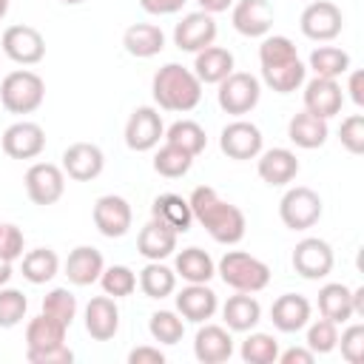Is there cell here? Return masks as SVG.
<instances>
[{
	"label": "cell",
	"mask_w": 364,
	"mask_h": 364,
	"mask_svg": "<svg viewBox=\"0 0 364 364\" xmlns=\"http://www.w3.org/2000/svg\"><path fill=\"white\" fill-rule=\"evenodd\" d=\"M193 219L210 233L213 242L219 245H236L245 239V228L247 219L242 213V208H236L233 202H225L210 185H199L191 191L188 196Z\"/></svg>",
	"instance_id": "1"
},
{
	"label": "cell",
	"mask_w": 364,
	"mask_h": 364,
	"mask_svg": "<svg viewBox=\"0 0 364 364\" xmlns=\"http://www.w3.org/2000/svg\"><path fill=\"white\" fill-rule=\"evenodd\" d=\"M151 94L162 111L188 114L202 100V82L191 68L179 63H165L151 80Z\"/></svg>",
	"instance_id": "2"
},
{
	"label": "cell",
	"mask_w": 364,
	"mask_h": 364,
	"mask_svg": "<svg viewBox=\"0 0 364 364\" xmlns=\"http://www.w3.org/2000/svg\"><path fill=\"white\" fill-rule=\"evenodd\" d=\"M216 273L222 276V282L228 287H233L239 293H259L270 284V267L245 250H228L219 259Z\"/></svg>",
	"instance_id": "3"
},
{
	"label": "cell",
	"mask_w": 364,
	"mask_h": 364,
	"mask_svg": "<svg viewBox=\"0 0 364 364\" xmlns=\"http://www.w3.org/2000/svg\"><path fill=\"white\" fill-rule=\"evenodd\" d=\"M46 100V82L37 71L20 68L3 77L0 82V102L9 114H34Z\"/></svg>",
	"instance_id": "4"
},
{
	"label": "cell",
	"mask_w": 364,
	"mask_h": 364,
	"mask_svg": "<svg viewBox=\"0 0 364 364\" xmlns=\"http://www.w3.org/2000/svg\"><path fill=\"white\" fill-rule=\"evenodd\" d=\"M259 97H262V82L247 71H230L219 82V91H216L219 108L225 114H233V117L253 111L259 105Z\"/></svg>",
	"instance_id": "5"
},
{
	"label": "cell",
	"mask_w": 364,
	"mask_h": 364,
	"mask_svg": "<svg viewBox=\"0 0 364 364\" xmlns=\"http://www.w3.org/2000/svg\"><path fill=\"white\" fill-rule=\"evenodd\" d=\"M279 216H282L284 228L307 230L321 219V196L307 185L287 188L282 202H279Z\"/></svg>",
	"instance_id": "6"
},
{
	"label": "cell",
	"mask_w": 364,
	"mask_h": 364,
	"mask_svg": "<svg viewBox=\"0 0 364 364\" xmlns=\"http://www.w3.org/2000/svg\"><path fill=\"white\" fill-rule=\"evenodd\" d=\"M299 28L307 40H316V43H330L341 34L344 28V14L336 3L330 0H316L310 3L301 17H299Z\"/></svg>",
	"instance_id": "7"
},
{
	"label": "cell",
	"mask_w": 364,
	"mask_h": 364,
	"mask_svg": "<svg viewBox=\"0 0 364 364\" xmlns=\"http://www.w3.org/2000/svg\"><path fill=\"white\" fill-rule=\"evenodd\" d=\"M3 54L17 65H37L46 57V40L34 26H9L0 37Z\"/></svg>",
	"instance_id": "8"
},
{
	"label": "cell",
	"mask_w": 364,
	"mask_h": 364,
	"mask_svg": "<svg viewBox=\"0 0 364 364\" xmlns=\"http://www.w3.org/2000/svg\"><path fill=\"white\" fill-rule=\"evenodd\" d=\"M262 145H264V136L259 131V125L247 122V119H233L222 128L219 134V148L228 159H236V162H245V159H256L262 154Z\"/></svg>",
	"instance_id": "9"
},
{
	"label": "cell",
	"mask_w": 364,
	"mask_h": 364,
	"mask_svg": "<svg viewBox=\"0 0 364 364\" xmlns=\"http://www.w3.org/2000/svg\"><path fill=\"white\" fill-rule=\"evenodd\" d=\"M26 193H28V199L34 202V205H40V208H48V205H54L60 196H63V191H65V173H63V168L60 165H54V162H34L28 171H26Z\"/></svg>",
	"instance_id": "10"
},
{
	"label": "cell",
	"mask_w": 364,
	"mask_h": 364,
	"mask_svg": "<svg viewBox=\"0 0 364 364\" xmlns=\"http://www.w3.org/2000/svg\"><path fill=\"white\" fill-rule=\"evenodd\" d=\"M162 136H165V125H162V117L156 108L139 105L131 111V117L125 122V145L131 151H136V154L151 151L159 145Z\"/></svg>",
	"instance_id": "11"
},
{
	"label": "cell",
	"mask_w": 364,
	"mask_h": 364,
	"mask_svg": "<svg viewBox=\"0 0 364 364\" xmlns=\"http://www.w3.org/2000/svg\"><path fill=\"white\" fill-rule=\"evenodd\" d=\"M94 228L105 236V239H122L128 230H131V222H134V213H131V205L128 199L117 196V193H105L94 202Z\"/></svg>",
	"instance_id": "12"
},
{
	"label": "cell",
	"mask_w": 364,
	"mask_h": 364,
	"mask_svg": "<svg viewBox=\"0 0 364 364\" xmlns=\"http://www.w3.org/2000/svg\"><path fill=\"white\" fill-rule=\"evenodd\" d=\"M213 40H216V20H213V14H208V11H202V9L185 14V17L173 26V46H176L179 51L196 54V51L213 46Z\"/></svg>",
	"instance_id": "13"
},
{
	"label": "cell",
	"mask_w": 364,
	"mask_h": 364,
	"mask_svg": "<svg viewBox=\"0 0 364 364\" xmlns=\"http://www.w3.org/2000/svg\"><path fill=\"white\" fill-rule=\"evenodd\" d=\"M333 247L324 242V239H316V236H307L301 239L296 247H293V270L301 276V279H324L330 270H333Z\"/></svg>",
	"instance_id": "14"
},
{
	"label": "cell",
	"mask_w": 364,
	"mask_h": 364,
	"mask_svg": "<svg viewBox=\"0 0 364 364\" xmlns=\"http://www.w3.org/2000/svg\"><path fill=\"white\" fill-rule=\"evenodd\" d=\"M0 142H3L6 156H11V159H34L46 148V131H43L40 122L20 119V122H14V125H9L3 131Z\"/></svg>",
	"instance_id": "15"
},
{
	"label": "cell",
	"mask_w": 364,
	"mask_h": 364,
	"mask_svg": "<svg viewBox=\"0 0 364 364\" xmlns=\"http://www.w3.org/2000/svg\"><path fill=\"white\" fill-rule=\"evenodd\" d=\"M105 154L94 142H71L63 151V173L74 182H91L102 173Z\"/></svg>",
	"instance_id": "16"
},
{
	"label": "cell",
	"mask_w": 364,
	"mask_h": 364,
	"mask_svg": "<svg viewBox=\"0 0 364 364\" xmlns=\"http://www.w3.org/2000/svg\"><path fill=\"white\" fill-rule=\"evenodd\" d=\"M193 355L202 364H222L233 355V336L222 324H205L193 336Z\"/></svg>",
	"instance_id": "17"
},
{
	"label": "cell",
	"mask_w": 364,
	"mask_h": 364,
	"mask_svg": "<svg viewBox=\"0 0 364 364\" xmlns=\"http://www.w3.org/2000/svg\"><path fill=\"white\" fill-rule=\"evenodd\" d=\"M230 20L242 37H267L273 28V6L267 0H236Z\"/></svg>",
	"instance_id": "18"
},
{
	"label": "cell",
	"mask_w": 364,
	"mask_h": 364,
	"mask_svg": "<svg viewBox=\"0 0 364 364\" xmlns=\"http://www.w3.org/2000/svg\"><path fill=\"white\" fill-rule=\"evenodd\" d=\"M344 105V91L338 85V80H327V77H313L304 85V111L330 119L341 111Z\"/></svg>",
	"instance_id": "19"
},
{
	"label": "cell",
	"mask_w": 364,
	"mask_h": 364,
	"mask_svg": "<svg viewBox=\"0 0 364 364\" xmlns=\"http://www.w3.org/2000/svg\"><path fill=\"white\" fill-rule=\"evenodd\" d=\"M119 330V307L111 296H94L85 304V333L94 341H111Z\"/></svg>",
	"instance_id": "20"
},
{
	"label": "cell",
	"mask_w": 364,
	"mask_h": 364,
	"mask_svg": "<svg viewBox=\"0 0 364 364\" xmlns=\"http://www.w3.org/2000/svg\"><path fill=\"white\" fill-rule=\"evenodd\" d=\"M219 307V299L216 293L205 284H188L176 293V313L185 318V321H193V324H202L208 318H213Z\"/></svg>",
	"instance_id": "21"
},
{
	"label": "cell",
	"mask_w": 364,
	"mask_h": 364,
	"mask_svg": "<svg viewBox=\"0 0 364 364\" xmlns=\"http://www.w3.org/2000/svg\"><path fill=\"white\" fill-rule=\"evenodd\" d=\"M256 171H259L262 182H267L270 188H282V185H287V182L296 179V173H299V159H296V154L287 151V148H270V151H262V154H259Z\"/></svg>",
	"instance_id": "22"
},
{
	"label": "cell",
	"mask_w": 364,
	"mask_h": 364,
	"mask_svg": "<svg viewBox=\"0 0 364 364\" xmlns=\"http://www.w3.org/2000/svg\"><path fill=\"white\" fill-rule=\"evenodd\" d=\"M310 301L299 293H284L270 304V321L282 333H299L310 321Z\"/></svg>",
	"instance_id": "23"
},
{
	"label": "cell",
	"mask_w": 364,
	"mask_h": 364,
	"mask_svg": "<svg viewBox=\"0 0 364 364\" xmlns=\"http://www.w3.org/2000/svg\"><path fill=\"white\" fill-rule=\"evenodd\" d=\"M176 230H171L168 225H162L159 219L151 216L148 225H142L139 236H136V250L148 259V262H162L176 250Z\"/></svg>",
	"instance_id": "24"
},
{
	"label": "cell",
	"mask_w": 364,
	"mask_h": 364,
	"mask_svg": "<svg viewBox=\"0 0 364 364\" xmlns=\"http://www.w3.org/2000/svg\"><path fill=\"white\" fill-rule=\"evenodd\" d=\"M105 262H102V253L91 245H80L68 253L65 259V276L71 284L77 287H88L94 282H100V273H102Z\"/></svg>",
	"instance_id": "25"
},
{
	"label": "cell",
	"mask_w": 364,
	"mask_h": 364,
	"mask_svg": "<svg viewBox=\"0 0 364 364\" xmlns=\"http://www.w3.org/2000/svg\"><path fill=\"white\" fill-rule=\"evenodd\" d=\"M202 85H219L230 71H233V54L222 46H208L202 51H196L193 68H191Z\"/></svg>",
	"instance_id": "26"
},
{
	"label": "cell",
	"mask_w": 364,
	"mask_h": 364,
	"mask_svg": "<svg viewBox=\"0 0 364 364\" xmlns=\"http://www.w3.org/2000/svg\"><path fill=\"white\" fill-rule=\"evenodd\" d=\"M151 216L159 219L162 225H168L171 230L176 233H188L191 225H193V210H191V202L179 193H159L151 205Z\"/></svg>",
	"instance_id": "27"
},
{
	"label": "cell",
	"mask_w": 364,
	"mask_h": 364,
	"mask_svg": "<svg viewBox=\"0 0 364 364\" xmlns=\"http://www.w3.org/2000/svg\"><path fill=\"white\" fill-rule=\"evenodd\" d=\"M222 318H225V327L233 330V333H250L259 318H262V304L250 296V293H239L230 296L225 304H222Z\"/></svg>",
	"instance_id": "28"
},
{
	"label": "cell",
	"mask_w": 364,
	"mask_h": 364,
	"mask_svg": "<svg viewBox=\"0 0 364 364\" xmlns=\"http://www.w3.org/2000/svg\"><path fill=\"white\" fill-rule=\"evenodd\" d=\"M327 134H330L327 119H321V117H316V114H310V111H299V114H293L290 122H287V136H290V142L299 145V148H307V151L321 148V145L327 142Z\"/></svg>",
	"instance_id": "29"
},
{
	"label": "cell",
	"mask_w": 364,
	"mask_h": 364,
	"mask_svg": "<svg viewBox=\"0 0 364 364\" xmlns=\"http://www.w3.org/2000/svg\"><path fill=\"white\" fill-rule=\"evenodd\" d=\"M122 46L131 57H139V60H148V57H156L162 48H165V34L159 26L154 23H134L125 28L122 34Z\"/></svg>",
	"instance_id": "30"
},
{
	"label": "cell",
	"mask_w": 364,
	"mask_h": 364,
	"mask_svg": "<svg viewBox=\"0 0 364 364\" xmlns=\"http://www.w3.org/2000/svg\"><path fill=\"white\" fill-rule=\"evenodd\" d=\"M173 273L182 276L188 284H205V282L213 279L216 264H213V259H210L208 250H202V247H185V250L176 253Z\"/></svg>",
	"instance_id": "31"
},
{
	"label": "cell",
	"mask_w": 364,
	"mask_h": 364,
	"mask_svg": "<svg viewBox=\"0 0 364 364\" xmlns=\"http://www.w3.org/2000/svg\"><path fill=\"white\" fill-rule=\"evenodd\" d=\"M318 313L336 324H344L353 318V301H350V287L341 282H330L318 290Z\"/></svg>",
	"instance_id": "32"
},
{
	"label": "cell",
	"mask_w": 364,
	"mask_h": 364,
	"mask_svg": "<svg viewBox=\"0 0 364 364\" xmlns=\"http://www.w3.org/2000/svg\"><path fill=\"white\" fill-rule=\"evenodd\" d=\"M65 330H68L65 324L40 313L26 324V350H46V347L65 344Z\"/></svg>",
	"instance_id": "33"
},
{
	"label": "cell",
	"mask_w": 364,
	"mask_h": 364,
	"mask_svg": "<svg viewBox=\"0 0 364 364\" xmlns=\"http://www.w3.org/2000/svg\"><path fill=\"white\" fill-rule=\"evenodd\" d=\"M304 63L296 57V60H287V63H279V65H267L262 68V80L267 88H273L276 94H290L296 91L299 85H304Z\"/></svg>",
	"instance_id": "34"
},
{
	"label": "cell",
	"mask_w": 364,
	"mask_h": 364,
	"mask_svg": "<svg viewBox=\"0 0 364 364\" xmlns=\"http://www.w3.org/2000/svg\"><path fill=\"white\" fill-rule=\"evenodd\" d=\"M20 270H23V279H26V282H31V284H46V282H51V279L57 276L60 259H57V253H54L51 247H34V250H28V253L23 256Z\"/></svg>",
	"instance_id": "35"
},
{
	"label": "cell",
	"mask_w": 364,
	"mask_h": 364,
	"mask_svg": "<svg viewBox=\"0 0 364 364\" xmlns=\"http://www.w3.org/2000/svg\"><path fill=\"white\" fill-rule=\"evenodd\" d=\"M139 290L148 299H168L176 290V273L162 262H148L139 270Z\"/></svg>",
	"instance_id": "36"
},
{
	"label": "cell",
	"mask_w": 364,
	"mask_h": 364,
	"mask_svg": "<svg viewBox=\"0 0 364 364\" xmlns=\"http://www.w3.org/2000/svg\"><path fill=\"white\" fill-rule=\"evenodd\" d=\"M310 68L316 77H327V80H338L341 74L350 71V54L338 46H318L310 54Z\"/></svg>",
	"instance_id": "37"
},
{
	"label": "cell",
	"mask_w": 364,
	"mask_h": 364,
	"mask_svg": "<svg viewBox=\"0 0 364 364\" xmlns=\"http://www.w3.org/2000/svg\"><path fill=\"white\" fill-rule=\"evenodd\" d=\"M165 142L171 145H179L182 151H188L191 156H199L208 145V136H205V128L193 119H176L171 128H165Z\"/></svg>",
	"instance_id": "38"
},
{
	"label": "cell",
	"mask_w": 364,
	"mask_h": 364,
	"mask_svg": "<svg viewBox=\"0 0 364 364\" xmlns=\"http://www.w3.org/2000/svg\"><path fill=\"white\" fill-rule=\"evenodd\" d=\"M191 165H193V156H191L188 151H182L179 145H171V142H165V145L154 154V171H156L159 176H165V179H179V176H185V173L191 171Z\"/></svg>",
	"instance_id": "39"
},
{
	"label": "cell",
	"mask_w": 364,
	"mask_h": 364,
	"mask_svg": "<svg viewBox=\"0 0 364 364\" xmlns=\"http://www.w3.org/2000/svg\"><path fill=\"white\" fill-rule=\"evenodd\" d=\"M148 330H151V338L159 344H179L185 336V318H179V313L173 310H156L151 313Z\"/></svg>",
	"instance_id": "40"
},
{
	"label": "cell",
	"mask_w": 364,
	"mask_h": 364,
	"mask_svg": "<svg viewBox=\"0 0 364 364\" xmlns=\"http://www.w3.org/2000/svg\"><path fill=\"white\" fill-rule=\"evenodd\" d=\"M245 364H273L279 358V341L270 333H250L239 350Z\"/></svg>",
	"instance_id": "41"
},
{
	"label": "cell",
	"mask_w": 364,
	"mask_h": 364,
	"mask_svg": "<svg viewBox=\"0 0 364 364\" xmlns=\"http://www.w3.org/2000/svg\"><path fill=\"white\" fill-rule=\"evenodd\" d=\"M100 284H102V293L105 296L125 299V296H131L136 290V273L128 264H111V267H102Z\"/></svg>",
	"instance_id": "42"
},
{
	"label": "cell",
	"mask_w": 364,
	"mask_h": 364,
	"mask_svg": "<svg viewBox=\"0 0 364 364\" xmlns=\"http://www.w3.org/2000/svg\"><path fill=\"white\" fill-rule=\"evenodd\" d=\"M43 313L57 318L60 324L71 327V321L77 318V296L68 287H54L43 296Z\"/></svg>",
	"instance_id": "43"
},
{
	"label": "cell",
	"mask_w": 364,
	"mask_h": 364,
	"mask_svg": "<svg viewBox=\"0 0 364 364\" xmlns=\"http://www.w3.org/2000/svg\"><path fill=\"white\" fill-rule=\"evenodd\" d=\"M307 324H310V321H307ZM336 344H338V324H336V321H330V318L321 316V318H316V321L307 327V341H304V347L313 350L316 355L333 353Z\"/></svg>",
	"instance_id": "44"
},
{
	"label": "cell",
	"mask_w": 364,
	"mask_h": 364,
	"mask_svg": "<svg viewBox=\"0 0 364 364\" xmlns=\"http://www.w3.org/2000/svg\"><path fill=\"white\" fill-rule=\"evenodd\" d=\"M28 310V299L23 296V290L17 287H0V327H17L26 318Z\"/></svg>",
	"instance_id": "45"
},
{
	"label": "cell",
	"mask_w": 364,
	"mask_h": 364,
	"mask_svg": "<svg viewBox=\"0 0 364 364\" xmlns=\"http://www.w3.org/2000/svg\"><path fill=\"white\" fill-rule=\"evenodd\" d=\"M296 46L290 37L284 34H273V37H264L262 46H259V63L262 68L267 65H279V63H287V60H296Z\"/></svg>",
	"instance_id": "46"
},
{
	"label": "cell",
	"mask_w": 364,
	"mask_h": 364,
	"mask_svg": "<svg viewBox=\"0 0 364 364\" xmlns=\"http://www.w3.org/2000/svg\"><path fill=\"white\" fill-rule=\"evenodd\" d=\"M338 139L341 145L350 151V154H364V117L361 114H350L341 119V128H338Z\"/></svg>",
	"instance_id": "47"
},
{
	"label": "cell",
	"mask_w": 364,
	"mask_h": 364,
	"mask_svg": "<svg viewBox=\"0 0 364 364\" xmlns=\"http://www.w3.org/2000/svg\"><path fill=\"white\" fill-rule=\"evenodd\" d=\"M341 347V358L350 361V364H358L364 358V324H350L341 336H338V344Z\"/></svg>",
	"instance_id": "48"
},
{
	"label": "cell",
	"mask_w": 364,
	"mask_h": 364,
	"mask_svg": "<svg viewBox=\"0 0 364 364\" xmlns=\"http://www.w3.org/2000/svg\"><path fill=\"white\" fill-rule=\"evenodd\" d=\"M23 247H26V239H23V230L11 222H0V259H20L23 256Z\"/></svg>",
	"instance_id": "49"
},
{
	"label": "cell",
	"mask_w": 364,
	"mask_h": 364,
	"mask_svg": "<svg viewBox=\"0 0 364 364\" xmlns=\"http://www.w3.org/2000/svg\"><path fill=\"white\" fill-rule=\"evenodd\" d=\"M26 358L31 364H71L74 353L68 344H57V347H46V350H26Z\"/></svg>",
	"instance_id": "50"
},
{
	"label": "cell",
	"mask_w": 364,
	"mask_h": 364,
	"mask_svg": "<svg viewBox=\"0 0 364 364\" xmlns=\"http://www.w3.org/2000/svg\"><path fill=\"white\" fill-rule=\"evenodd\" d=\"M128 364H165V353L159 347L142 344V347H134L128 353Z\"/></svg>",
	"instance_id": "51"
},
{
	"label": "cell",
	"mask_w": 364,
	"mask_h": 364,
	"mask_svg": "<svg viewBox=\"0 0 364 364\" xmlns=\"http://www.w3.org/2000/svg\"><path fill=\"white\" fill-rule=\"evenodd\" d=\"M185 3H188V0H139V6H142L148 14H156V17H162V14H176Z\"/></svg>",
	"instance_id": "52"
},
{
	"label": "cell",
	"mask_w": 364,
	"mask_h": 364,
	"mask_svg": "<svg viewBox=\"0 0 364 364\" xmlns=\"http://www.w3.org/2000/svg\"><path fill=\"white\" fill-rule=\"evenodd\" d=\"M276 361H282V364H313L316 361V353L307 350V347H290V350L279 353Z\"/></svg>",
	"instance_id": "53"
},
{
	"label": "cell",
	"mask_w": 364,
	"mask_h": 364,
	"mask_svg": "<svg viewBox=\"0 0 364 364\" xmlns=\"http://www.w3.org/2000/svg\"><path fill=\"white\" fill-rule=\"evenodd\" d=\"M347 91H350V97H353V102L361 108L364 105V74L361 71H353L350 74V82H347Z\"/></svg>",
	"instance_id": "54"
},
{
	"label": "cell",
	"mask_w": 364,
	"mask_h": 364,
	"mask_svg": "<svg viewBox=\"0 0 364 364\" xmlns=\"http://www.w3.org/2000/svg\"><path fill=\"white\" fill-rule=\"evenodd\" d=\"M199 6H202V11H208V14H219V11H228L236 0H196Z\"/></svg>",
	"instance_id": "55"
},
{
	"label": "cell",
	"mask_w": 364,
	"mask_h": 364,
	"mask_svg": "<svg viewBox=\"0 0 364 364\" xmlns=\"http://www.w3.org/2000/svg\"><path fill=\"white\" fill-rule=\"evenodd\" d=\"M350 301H353V316H364V287L350 290Z\"/></svg>",
	"instance_id": "56"
},
{
	"label": "cell",
	"mask_w": 364,
	"mask_h": 364,
	"mask_svg": "<svg viewBox=\"0 0 364 364\" xmlns=\"http://www.w3.org/2000/svg\"><path fill=\"white\" fill-rule=\"evenodd\" d=\"M11 273H14V270H11V262H9V259H0V287L9 284Z\"/></svg>",
	"instance_id": "57"
},
{
	"label": "cell",
	"mask_w": 364,
	"mask_h": 364,
	"mask_svg": "<svg viewBox=\"0 0 364 364\" xmlns=\"http://www.w3.org/2000/svg\"><path fill=\"white\" fill-rule=\"evenodd\" d=\"M6 11H9V0H0V20L6 17Z\"/></svg>",
	"instance_id": "58"
},
{
	"label": "cell",
	"mask_w": 364,
	"mask_h": 364,
	"mask_svg": "<svg viewBox=\"0 0 364 364\" xmlns=\"http://www.w3.org/2000/svg\"><path fill=\"white\" fill-rule=\"evenodd\" d=\"M65 6H77V3H82V0H63Z\"/></svg>",
	"instance_id": "59"
}]
</instances>
